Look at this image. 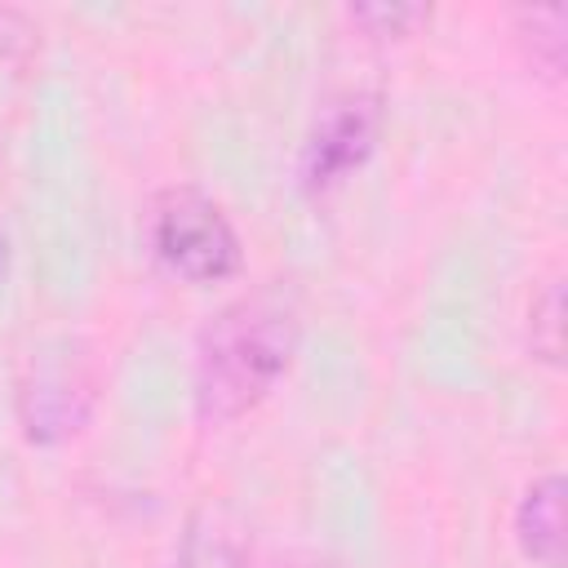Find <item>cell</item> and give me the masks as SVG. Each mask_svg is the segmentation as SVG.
<instances>
[{
    "mask_svg": "<svg viewBox=\"0 0 568 568\" xmlns=\"http://www.w3.org/2000/svg\"><path fill=\"white\" fill-rule=\"evenodd\" d=\"M519 555L537 568H564V475H537L515 506Z\"/></svg>",
    "mask_w": 568,
    "mask_h": 568,
    "instance_id": "5b68a950",
    "label": "cell"
},
{
    "mask_svg": "<svg viewBox=\"0 0 568 568\" xmlns=\"http://www.w3.org/2000/svg\"><path fill=\"white\" fill-rule=\"evenodd\" d=\"M515 40L524 44L528 67H537L546 80H559L564 58H568V9L564 4L519 9L515 13Z\"/></svg>",
    "mask_w": 568,
    "mask_h": 568,
    "instance_id": "52a82bcc",
    "label": "cell"
},
{
    "mask_svg": "<svg viewBox=\"0 0 568 568\" xmlns=\"http://www.w3.org/2000/svg\"><path fill=\"white\" fill-rule=\"evenodd\" d=\"M528 346L541 364L564 359V280H546V288L528 306Z\"/></svg>",
    "mask_w": 568,
    "mask_h": 568,
    "instance_id": "ba28073f",
    "label": "cell"
},
{
    "mask_svg": "<svg viewBox=\"0 0 568 568\" xmlns=\"http://www.w3.org/2000/svg\"><path fill=\"white\" fill-rule=\"evenodd\" d=\"M280 568H346V564L333 559V555H293V559H284Z\"/></svg>",
    "mask_w": 568,
    "mask_h": 568,
    "instance_id": "30bf717a",
    "label": "cell"
},
{
    "mask_svg": "<svg viewBox=\"0 0 568 568\" xmlns=\"http://www.w3.org/2000/svg\"><path fill=\"white\" fill-rule=\"evenodd\" d=\"M9 262H13V248H9V235L0 231V288H4V280H9Z\"/></svg>",
    "mask_w": 568,
    "mask_h": 568,
    "instance_id": "8fae6325",
    "label": "cell"
},
{
    "mask_svg": "<svg viewBox=\"0 0 568 568\" xmlns=\"http://www.w3.org/2000/svg\"><path fill=\"white\" fill-rule=\"evenodd\" d=\"M146 244H151L155 262L186 284H222L244 266L235 222L209 191H200L191 182L164 186L151 200Z\"/></svg>",
    "mask_w": 568,
    "mask_h": 568,
    "instance_id": "7a4b0ae2",
    "label": "cell"
},
{
    "mask_svg": "<svg viewBox=\"0 0 568 568\" xmlns=\"http://www.w3.org/2000/svg\"><path fill=\"white\" fill-rule=\"evenodd\" d=\"M302 342V306L284 284H257L231 297L195 337L191 404L200 426H226L253 413L288 373Z\"/></svg>",
    "mask_w": 568,
    "mask_h": 568,
    "instance_id": "6da1fadb",
    "label": "cell"
},
{
    "mask_svg": "<svg viewBox=\"0 0 568 568\" xmlns=\"http://www.w3.org/2000/svg\"><path fill=\"white\" fill-rule=\"evenodd\" d=\"M173 568H248V546L240 519L222 501H204L186 515Z\"/></svg>",
    "mask_w": 568,
    "mask_h": 568,
    "instance_id": "8992f818",
    "label": "cell"
},
{
    "mask_svg": "<svg viewBox=\"0 0 568 568\" xmlns=\"http://www.w3.org/2000/svg\"><path fill=\"white\" fill-rule=\"evenodd\" d=\"M98 399V373L93 355L80 337H49L27 355L22 382H18V422L22 435L40 448L75 439Z\"/></svg>",
    "mask_w": 568,
    "mask_h": 568,
    "instance_id": "3957f363",
    "label": "cell"
},
{
    "mask_svg": "<svg viewBox=\"0 0 568 568\" xmlns=\"http://www.w3.org/2000/svg\"><path fill=\"white\" fill-rule=\"evenodd\" d=\"M382 133V98L377 93H346L320 111L302 142L297 178L306 191H328L346 182L377 146Z\"/></svg>",
    "mask_w": 568,
    "mask_h": 568,
    "instance_id": "277c9868",
    "label": "cell"
},
{
    "mask_svg": "<svg viewBox=\"0 0 568 568\" xmlns=\"http://www.w3.org/2000/svg\"><path fill=\"white\" fill-rule=\"evenodd\" d=\"M346 18L355 27H364L368 36L386 40V36H408L417 22L430 18V9L426 4H351Z\"/></svg>",
    "mask_w": 568,
    "mask_h": 568,
    "instance_id": "9c48e42d",
    "label": "cell"
}]
</instances>
